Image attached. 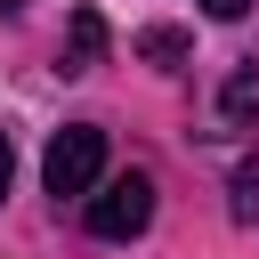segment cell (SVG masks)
Wrapping results in <instances>:
<instances>
[{"instance_id":"1","label":"cell","mask_w":259,"mask_h":259,"mask_svg":"<svg viewBox=\"0 0 259 259\" xmlns=\"http://www.w3.org/2000/svg\"><path fill=\"white\" fill-rule=\"evenodd\" d=\"M97 170H105V130H89V121L57 130V138H49V154H40V178H49V194H57V202H65V194H89V186H97Z\"/></svg>"},{"instance_id":"2","label":"cell","mask_w":259,"mask_h":259,"mask_svg":"<svg viewBox=\"0 0 259 259\" xmlns=\"http://www.w3.org/2000/svg\"><path fill=\"white\" fill-rule=\"evenodd\" d=\"M146 219H154V178H146V170H130V178H113L105 194H89V235H105V243L146 235Z\"/></svg>"},{"instance_id":"3","label":"cell","mask_w":259,"mask_h":259,"mask_svg":"<svg viewBox=\"0 0 259 259\" xmlns=\"http://www.w3.org/2000/svg\"><path fill=\"white\" fill-rule=\"evenodd\" d=\"M105 57V16L97 8H73V32H65V73H89Z\"/></svg>"},{"instance_id":"4","label":"cell","mask_w":259,"mask_h":259,"mask_svg":"<svg viewBox=\"0 0 259 259\" xmlns=\"http://www.w3.org/2000/svg\"><path fill=\"white\" fill-rule=\"evenodd\" d=\"M219 113H227L235 130H251V121H259V65H235V73H227V89H219Z\"/></svg>"},{"instance_id":"5","label":"cell","mask_w":259,"mask_h":259,"mask_svg":"<svg viewBox=\"0 0 259 259\" xmlns=\"http://www.w3.org/2000/svg\"><path fill=\"white\" fill-rule=\"evenodd\" d=\"M138 57L162 65V73H178V65H186V32H178V24H154V32H138Z\"/></svg>"},{"instance_id":"6","label":"cell","mask_w":259,"mask_h":259,"mask_svg":"<svg viewBox=\"0 0 259 259\" xmlns=\"http://www.w3.org/2000/svg\"><path fill=\"white\" fill-rule=\"evenodd\" d=\"M235 219H259V154L235 170Z\"/></svg>"},{"instance_id":"7","label":"cell","mask_w":259,"mask_h":259,"mask_svg":"<svg viewBox=\"0 0 259 259\" xmlns=\"http://www.w3.org/2000/svg\"><path fill=\"white\" fill-rule=\"evenodd\" d=\"M243 8H251V0H202V16H219V24H235Z\"/></svg>"},{"instance_id":"8","label":"cell","mask_w":259,"mask_h":259,"mask_svg":"<svg viewBox=\"0 0 259 259\" xmlns=\"http://www.w3.org/2000/svg\"><path fill=\"white\" fill-rule=\"evenodd\" d=\"M8 178H16V146H8V130H0V194H8Z\"/></svg>"}]
</instances>
